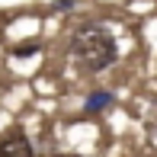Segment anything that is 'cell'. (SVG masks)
Returning <instances> with one entry per match:
<instances>
[{"instance_id": "obj_3", "label": "cell", "mask_w": 157, "mask_h": 157, "mask_svg": "<svg viewBox=\"0 0 157 157\" xmlns=\"http://www.w3.org/2000/svg\"><path fill=\"white\" fill-rule=\"evenodd\" d=\"M112 103V93H93V96H87V103H83V112H99V109H106V106Z\"/></svg>"}, {"instance_id": "obj_2", "label": "cell", "mask_w": 157, "mask_h": 157, "mask_svg": "<svg viewBox=\"0 0 157 157\" xmlns=\"http://www.w3.org/2000/svg\"><path fill=\"white\" fill-rule=\"evenodd\" d=\"M0 157H35L29 135H26L19 125L6 128V132L0 135Z\"/></svg>"}, {"instance_id": "obj_1", "label": "cell", "mask_w": 157, "mask_h": 157, "mask_svg": "<svg viewBox=\"0 0 157 157\" xmlns=\"http://www.w3.org/2000/svg\"><path fill=\"white\" fill-rule=\"evenodd\" d=\"M71 58L80 71L87 74H99L106 71L109 64H116L119 58V45H116V35H112L106 26L99 23H87L74 32L71 39Z\"/></svg>"}, {"instance_id": "obj_4", "label": "cell", "mask_w": 157, "mask_h": 157, "mask_svg": "<svg viewBox=\"0 0 157 157\" xmlns=\"http://www.w3.org/2000/svg\"><path fill=\"white\" fill-rule=\"evenodd\" d=\"M39 52V42H32V45H19V48H13V55L16 58H29V55Z\"/></svg>"}, {"instance_id": "obj_5", "label": "cell", "mask_w": 157, "mask_h": 157, "mask_svg": "<svg viewBox=\"0 0 157 157\" xmlns=\"http://www.w3.org/2000/svg\"><path fill=\"white\" fill-rule=\"evenodd\" d=\"M71 6H74V0H58V3H55V10H71Z\"/></svg>"}]
</instances>
